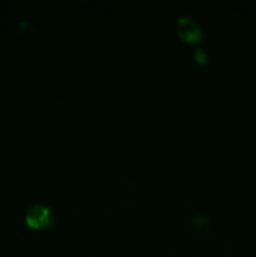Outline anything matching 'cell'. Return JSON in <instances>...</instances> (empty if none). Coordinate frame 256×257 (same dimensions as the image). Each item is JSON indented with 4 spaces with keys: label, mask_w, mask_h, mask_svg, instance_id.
I'll list each match as a JSON object with an SVG mask.
<instances>
[{
    "label": "cell",
    "mask_w": 256,
    "mask_h": 257,
    "mask_svg": "<svg viewBox=\"0 0 256 257\" xmlns=\"http://www.w3.org/2000/svg\"><path fill=\"white\" fill-rule=\"evenodd\" d=\"M25 221L28 225L33 228H44L49 227L53 223V213L50 207L43 203H35L32 207L28 208Z\"/></svg>",
    "instance_id": "cell-1"
},
{
    "label": "cell",
    "mask_w": 256,
    "mask_h": 257,
    "mask_svg": "<svg viewBox=\"0 0 256 257\" xmlns=\"http://www.w3.org/2000/svg\"><path fill=\"white\" fill-rule=\"evenodd\" d=\"M177 32L183 40L187 42H196L202 35V29H201L200 23L192 17H181L177 22Z\"/></svg>",
    "instance_id": "cell-2"
}]
</instances>
